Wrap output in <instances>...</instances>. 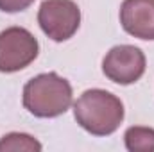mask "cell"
Instances as JSON below:
<instances>
[{"instance_id": "ba28073f", "label": "cell", "mask_w": 154, "mask_h": 152, "mask_svg": "<svg viewBox=\"0 0 154 152\" xmlns=\"http://www.w3.org/2000/svg\"><path fill=\"white\" fill-rule=\"evenodd\" d=\"M41 143L34 136L25 132H9L0 140V152L4 150H41Z\"/></svg>"}, {"instance_id": "277c9868", "label": "cell", "mask_w": 154, "mask_h": 152, "mask_svg": "<svg viewBox=\"0 0 154 152\" xmlns=\"http://www.w3.org/2000/svg\"><path fill=\"white\" fill-rule=\"evenodd\" d=\"M38 23L47 38L66 41L81 25V9L74 0H43L38 11Z\"/></svg>"}, {"instance_id": "5b68a950", "label": "cell", "mask_w": 154, "mask_h": 152, "mask_svg": "<svg viewBox=\"0 0 154 152\" xmlns=\"http://www.w3.org/2000/svg\"><path fill=\"white\" fill-rule=\"evenodd\" d=\"M145 54L134 45H116L102 59V72L109 81L127 86L145 74Z\"/></svg>"}, {"instance_id": "7a4b0ae2", "label": "cell", "mask_w": 154, "mask_h": 152, "mask_svg": "<svg viewBox=\"0 0 154 152\" xmlns=\"http://www.w3.org/2000/svg\"><path fill=\"white\" fill-rule=\"evenodd\" d=\"M72 86L56 72L39 74L23 86V108L38 118H56L72 106Z\"/></svg>"}, {"instance_id": "52a82bcc", "label": "cell", "mask_w": 154, "mask_h": 152, "mask_svg": "<svg viewBox=\"0 0 154 152\" xmlns=\"http://www.w3.org/2000/svg\"><path fill=\"white\" fill-rule=\"evenodd\" d=\"M125 149L129 152H154V129L134 125L124 134Z\"/></svg>"}, {"instance_id": "3957f363", "label": "cell", "mask_w": 154, "mask_h": 152, "mask_svg": "<svg viewBox=\"0 0 154 152\" xmlns=\"http://www.w3.org/2000/svg\"><path fill=\"white\" fill-rule=\"evenodd\" d=\"M39 52L34 34L23 27H9L0 32V72L14 74L27 68Z\"/></svg>"}, {"instance_id": "9c48e42d", "label": "cell", "mask_w": 154, "mask_h": 152, "mask_svg": "<svg viewBox=\"0 0 154 152\" xmlns=\"http://www.w3.org/2000/svg\"><path fill=\"white\" fill-rule=\"evenodd\" d=\"M34 0H0V11L4 13H20L25 11Z\"/></svg>"}, {"instance_id": "8992f818", "label": "cell", "mask_w": 154, "mask_h": 152, "mask_svg": "<svg viewBox=\"0 0 154 152\" xmlns=\"http://www.w3.org/2000/svg\"><path fill=\"white\" fill-rule=\"evenodd\" d=\"M120 23L127 34L154 41V0H124L120 5Z\"/></svg>"}, {"instance_id": "6da1fadb", "label": "cell", "mask_w": 154, "mask_h": 152, "mask_svg": "<svg viewBox=\"0 0 154 152\" xmlns=\"http://www.w3.org/2000/svg\"><path fill=\"white\" fill-rule=\"evenodd\" d=\"M77 123L93 136H109L124 120L122 100L106 90H86L74 104Z\"/></svg>"}]
</instances>
